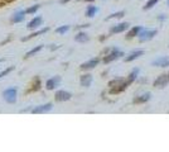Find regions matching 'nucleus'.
<instances>
[{
	"instance_id": "obj_16",
	"label": "nucleus",
	"mask_w": 169,
	"mask_h": 152,
	"mask_svg": "<svg viewBox=\"0 0 169 152\" xmlns=\"http://www.w3.org/2000/svg\"><path fill=\"white\" fill-rule=\"evenodd\" d=\"M149 99H150V93H147V94H143L140 96H138V98H135L134 99V103H145Z\"/></svg>"
},
{
	"instance_id": "obj_1",
	"label": "nucleus",
	"mask_w": 169,
	"mask_h": 152,
	"mask_svg": "<svg viewBox=\"0 0 169 152\" xmlns=\"http://www.w3.org/2000/svg\"><path fill=\"white\" fill-rule=\"evenodd\" d=\"M17 94H18V91L14 87H10V89H7L3 91V96H4L5 101L9 104H14L17 101Z\"/></svg>"
},
{
	"instance_id": "obj_3",
	"label": "nucleus",
	"mask_w": 169,
	"mask_h": 152,
	"mask_svg": "<svg viewBox=\"0 0 169 152\" xmlns=\"http://www.w3.org/2000/svg\"><path fill=\"white\" fill-rule=\"evenodd\" d=\"M121 56H124V53H122L121 51H119V49H112V51L104 58V62L105 63H109V62H111V61L116 60V58H119V57H121Z\"/></svg>"
},
{
	"instance_id": "obj_15",
	"label": "nucleus",
	"mask_w": 169,
	"mask_h": 152,
	"mask_svg": "<svg viewBox=\"0 0 169 152\" xmlns=\"http://www.w3.org/2000/svg\"><path fill=\"white\" fill-rule=\"evenodd\" d=\"M143 31V28L141 27H134V28H131L130 29L129 32H127V38H133V37H135V36H139V33H140V32Z\"/></svg>"
},
{
	"instance_id": "obj_13",
	"label": "nucleus",
	"mask_w": 169,
	"mask_h": 152,
	"mask_svg": "<svg viewBox=\"0 0 169 152\" xmlns=\"http://www.w3.org/2000/svg\"><path fill=\"white\" fill-rule=\"evenodd\" d=\"M25 18V11H22V10H19V11H17L15 14H14V17L11 18V22L13 23H20V22H23Z\"/></svg>"
},
{
	"instance_id": "obj_7",
	"label": "nucleus",
	"mask_w": 169,
	"mask_h": 152,
	"mask_svg": "<svg viewBox=\"0 0 169 152\" xmlns=\"http://www.w3.org/2000/svg\"><path fill=\"white\" fill-rule=\"evenodd\" d=\"M52 109V103H47L44 105H39V107H36L33 110H32V113L33 114H42V113H47L49 110Z\"/></svg>"
},
{
	"instance_id": "obj_21",
	"label": "nucleus",
	"mask_w": 169,
	"mask_h": 152,
	"mask_svg": "<svg viewBox=\"0 0 169 152\" xmlns=\"http://www.w3.org/2000/svg\"><path fill=\"white\" fill-rule=\"evenodd\" d=\"M42 48H43V46H42V45L37 46L36 48H33V49H32V51H29L28 53L25 55V57H30V56H33V55H36L37 52H39V51H40V49H42Z\"/></svg>"
},
{
	"instance_id": "obj_23",
	"label": "nucleus",
	"mask_w": 169,
	"mask_h": 152,
	"mask_svg": "<svg viewBox=\"0 0 169 152\" xmlns=\"http://www.w3.org/2000/svg\"><path fill=\"white\" fill-rule=\"evenodd\" d=\"M158 1H159V0H149V1L147 3V5H145V7H144V9H145V10L150 9V8H153L154 5H155Z\"/></svg>"
},
{
	"instance_id": "obj_9",
	"label": "nucleus",
	"mask_w": 169,
	"mask_h": 152,
	"mask_svg": "<svg viewBox=\"0 0 169 152\" xmlns=\"http://www.w3.org/2000/svg\"><path fill=\"white\" fill-rule=\"evenodd\" d=\"M129 23H120V24L115 25V27L111 28V33H121V32L126 31L127 28H129Z\"/></svg>"
},
{
	"instance_id": "obj_17",
	"label": "nucleus",
	"mask_w": 169,
	"mask_h": 152,
	"mask_svg": "<svg viewBox=\"0 0 169 152\" xmlns=\"http://www.w3.org/2000/svg\"><path fill=\"white\" fill-rule=\"evenodd\" d=\"M138 75H139V69H134L133 71H131V74L129 75V79H127V81H126L127 85H130V84H131L133 81L135 80L136 77H138Z\"/></svg>"
},
{
	"instance_id": "obj_20",
	"label": "nucleus",
	"mask_w": 169,
	"mask_h": 152,
	"mask_svg": "<svg viewBox=\"0 0 169 152\" xmlns=\"http://www.w3.org/2000/svg\"><path fill=\"white\" fill-rule=\"evenodd\" d=\"M48 29H49V28H44V29H40V31L36 32V33H32L30 36H28V37L23 38V41H28V39H30V38H33V37H37V36H39V34H43V33H46V32H48Z\"/></svg>"
},
{
	"instance_id": "obj_29",
	"label": "nucleus",
	"mask_w": 169,
	"mask_h": 152,
	"mask_svg": "<svg viewBox=\"0 0 169 152\" xmlns=\"http://www.w3.org/2000/svg\"><path fill=\"white\" fill-rule=\"evenodd\" d=\"M167 5H169V0H167Z\"/></svg>"
},
{
	"instance_id": "obj_11",
	"label": "nucleus",
	"mask_w": 169,
	"mask_h": 152,
	"mask_svg": "<svg viewBox=\"0 0 169 152\" xmlns=\"http://www.w3.org/2000/svg\"><path fill=\"white\" fill-rule=\"evenodd\" d=\"M143 55H144V51H141V49H136V51H133L127 57H125V61H126V62H130V61L136 60L138 57L143 56Z\"/></svg>"
},
{
	"instance_id": "obj_10",
	"label": "nucleus",
	"mask_w": 169,
	"mask_h": 152,
	"mask_svg": "<svg viewBox=\"0 0 169 152\" xmlns=\"http://www.w3.org/2000/svg\"><path fill=\"white\" fill-rule=\"evenodd\" d=\"M98 65V58H94V60H90L87 62H84L81 65V69L82 70H90V69H94L95 66Z\"/></svg>"
},
{
	"instance_id": "obj_26",
	"label": "nucleus",
	"mask_w": 169,
	"mask_h": 152,
	"mask_svg": "<svg viewBox=\"0 0 169 152\" xmlns=\"http://www.w3.org/2000/svg\"><path fill=\"white\" fill-rule=\"evenodd\" d=\"M14 70V67H9V69H7L5 70V71H3V72H0V79L1 77H4V76H7L8 74H9V72H11Z\"/></svg>"
},
{
	"instance_id": "obj_22",
	"label": "nucleus",
	"mask_w": 169,
	"mask_h": 152,
	"mask_svg": "<svg viewBox=\"0 0 169 152\" xmlns=\"http://www.w3.org/2000/svg\"><path fill=\"white\" fill-rule=\"evenodd\" d=\"M68 29H69V25H62V27H58L56 29V32L58 34H63V33H66Z\"/></svg>"
},
{
	"instance_id": "obj_8",
	"label": "nucleus",
	"mask_w": 169,
	"mask_h": 152,
	"mask_svg": "<svg viewBox=\"0 0 169 152\" xmlns=\"http://www.w3.org/2000/svg\"><path fill=\"white\" fill-rule=\"evenodd\" d=\"M153 66H159V67H168L169 66V58L168 57H159L151 62Z\"/></svg>"
},
{
	"instance_id": "obj_25",
	"label": "nucleus",
	"mask_w": 169,
	"mask_h": 152,
	"mask_svg": "<svg viewBox=\"0 0 169 152\" xmlns=\"http://www.w3.org/2000/svg\"><path fill=\"white\" fill-rule=\"evenodd\" d=\"M124 11H119V13H114L111 14L110 17H107V19H112V18H121V17H124Z\"/></svg>"
},
{
	"instance_id": "obj_27",
	"label": "nucleus",
	"mask_w": 169,
	"mask_h": 152,
	"mask_svg": "<svg viewBox=\"0 0 169 152\" xmlns=\"http://www.w3.org/2000/svg\"><path fill=\"white\" fill-rule=\"evenodd\" d=\"M69 0H61V3H62V4H65V3H68Z\"/></svg>"
},
{
	"instance_id": "obj_12",
	"label": "nucleus",
	"mask_w": 169,
	"mask_h": 152,
	"mask_svg": "<svg viewBox=\"0 0 169 152\" xmlns=\"http://www.w3.org/2000/svg\"><path fill=\"white\" fill-rule=\"evenodd\" d=\"M42 17H36L34 19H32L30 22L28 23V25L27 27L29 28V29H33V28H37V27H39L40 24H42Z\"/></svg>"
},
{
	"instance_id": "obj_5",
	"label": "nucleus",
	"mask_w": 169,
	"mask_h": 152,
	"mask_svg": "<svg viewBox=\"0 0 169 152\" xmlns=\"http://www.w3.org/2000/svg\"><path fill=\"white\" fill-rule=\"evenodd\" d=\"M71 93L65 91V90H58L56 93V100L57 101H67L71 99Z\"/></svg>"
},
{
	"instance_id": "obj_19",
	"label": "nucleus",
	"mask_w": 169,
	"mask_h": 152,
	"mask_svg": "<svg viewBox=\"0 0 169 152\" xmlns=\"http://www.w3.org/2000/svg\"><path fill=\"white\" fill-rule=\"evenodd\" d=\"M75 39L77 41V42H87V41H88V36H87L84 32H80V33L75 37Z\"/></svg>"
},
{
	"instance_id": "obj_14",
	"label": "nucleus",
	"mask_w": 169,
	"mask_h": 152,
	"mask_svg": "<svg viewBox=\"0 0 169 152\" xmlns=\"http://www.w3.org/2000/svg\"><path fill=\"white\" fill-rule=\"evenodd\" d=\"M91 83H92V76L90 74L81 76V85H82V86L88 87L90 85H91Z\"/></svg>"
},
{
	"instance_id": "obj_4",
	"label": "nucleus",
	"mask_w": 169,
	"mask_h": 152,
	"mask_svg": "<svg viewBox=\"0 0 169 152\" xmlns=\"http://www.w3.org/2000/svg\"><path fill=\"white\" fill-rule=\"evenodd\" d=\"M169 83V74H164L158 76L155 81H154V86L155 87H164Z\"/></svg>"
},
{
	"instance_id": "obj_28",
	"label": "nucleus",
	"mask_w": 169,
	"mask_h": 152,
	"mask_svg": "<svg viewBox=\"0 0 169 152\" xmlns=\"http://www.w3.org/2000/svg\"><path fill=\"white\" fill-rule=\"evenodd\" d=\"M84 1H87V3H91V1H95V0H84Z\"/></svg>"
},
{
	"instance_id": "obj_6",
	"label": "nucleus",
	"mask_w": 169,
	"mask_h": 152,
	"mask_svg": "<svg viewBox=\"0 0 169 152\" xmlns=\"http://www.w3.org/2000/svg\"><path fill=\"white\" fill-rule=\"evenodd\" d=\"M59 83H61V77L59 76H54V77L49 79L47 83H46V87H47L48 90H53L59 85Z\"/></svg>"
},
{
	"instance_id": "obj_24",
	"label": "nucleus",
	"mask_w": 169,
	"mask_h": 152,
	"mask_svg": "<svg viewBox=\"0 0 169 152\" xmlns=\"http://www.w3.org/2000/svg\"><path fill=\"white\" fill-rule=\"evenodd\" d=\"M38 9H39V5H34V7H30V8H28V9L25 10V14H33V13H36Z\"/></svg>"
},
{
	"instance_id": "obj_18",
	"label": "nucleus",
	"mask_w": 169,
	"mask_h": 152,
	"mask_svg": "<svg viewBox=\"0 0 169 152\" xmlns=\"http://www.w3.org/2000/svg\"><path fill=\"white\" fill-rule=\"evenodd\" d=\"M98 11L97 7H94V5H90L88 8H87V11H86V15L88 17V18H92V17L95 15L96 13Z\"/></svg>"
},
{
	"instance_id": "obj_2",
	"label": "nucleus",
	"mask_w": 169,
	"mask_h": 152,
	"mask_svg": "<svg viewBox=\"0 0 169 152\" xmlns=\"http://www.w3.org/2000/svg\"><path fill=\"white\" fill-rule=\"evenodd\" d=\"M155 34H156V29H145V31H141L139 33V39L141 42H145V41L151 39Z\"/></svg>"
}]
</instances>
